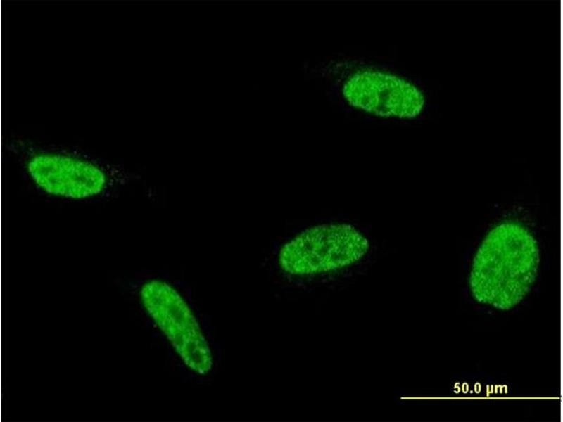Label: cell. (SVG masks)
I'll list each match as a JSON object with an SVG mask.
<instances>
[{
  "label": "cell",
  "mask_w": 563,
  "mask_h": 422,
  "mask_svg": "<svg viewBox=\"0 0 563 422\" xmlns=\"http://www.w3.org/2000/svg\"><path fill=\"white\" fill-rule=\"evenodd\" d=\"M540 250L521 224L507 221L493 226L479 247L472 265L469 286L474 298L500 309L520 302L538 271Z\"/></svg>",
  "instance_id": "cell-1"
},
{
  "label": "cell",
  "mask_w": 563,
  "mask_h": 422,
  "mask_svg": "<svg viewBox=\"0 0 563 422\" xmlns=\"http://www.w3.org/2000/svg\"><path fill=\"white\" fill-rule=\"evenodd\" d=\"M139 295L147 314L184 364L197 374L208 373L213 366L210 349L179 293L164 281L151 279L141 286Z\"/></svg>",
  "instance_id": "cell-4"
},
{
  "label": "cell",
  "mask_w": 563,
  "mask_h": 422,
  "mask_svg": "<svg viewBox=\"0 0 563 422\" xmlns=\"http://www.w3.org/2000/svg\"><path fill=\"white\" fill-rule=\"evenodd\" d=\"M343 92L350 105L382 117L414 118L425 104L424 95L412 84L390 74L369 70L350 77Z\"/></svg>",
  "instance_id": "cell-5"
},
{
  "label": "cell",
  "mask_w": 563,
  "mask_h": 422,
  "mask_svg": "<svg viewBox=\"0 0 563 422\" xmlns=\"http://www.w3.org/2000/svg\"><path fill=\"white\" fill-rule=\"evenodd\" d=\"M28 181L42 193L65 200L106 197L124 186L125 172L91 158L55 151L27 153L21 164Z\"/></svg>",
  "instance_id": "cell-2"
},
{
  "label": "cell",
  "mask_w": 563,
  "mask_h": 422,
  "mask_svg": "<svg viewBox=\"0 0 563 422\" xmlns=\"http://www.w3.org/2000/svg\"><path fill=\"white\" fill-rule=\"evenodd\" d=\"M369 248L367 238L346 224L309 228L286 243L279 254L281 268L294 275L338 269L360 260Z\"/></svg>",
  "instance_id": "cell-3"
}]
</instances>
